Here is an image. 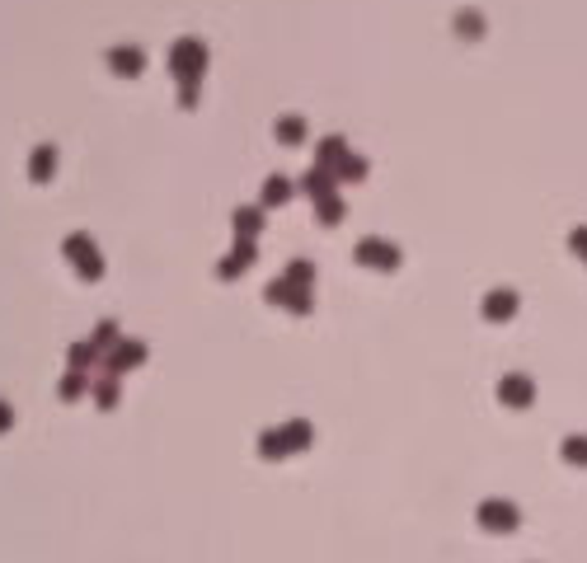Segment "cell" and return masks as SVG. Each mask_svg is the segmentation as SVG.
<instances>
[{
	"label": "cell",
	"instance_id": "obj_3",
	"mask_svg": "<svg viewBox=\"0 0 587 563\" xmlns=\"http://www.w3.org/2000/svg\"><path fill=\"white\" fill-rule=\"evenodd\" d=\"M5 428H10V408L0 404V432H5Z\"/></svg>",
	"mask_w": 587,
	"mask_h": 563
},
{
	"label": "cell",
	"instance_id": "obj_2",
	"mask_svg": "<svg viewBox=\"0 0 587 563\" xmlns=\"http://www.w3.org/2000/svg\"><path fill=\"white\" fill-rule=\"evenodd\" d=\"M132 66H141V56H132V52H118V71H132Z\"/></svg>",
	"mask_w": 587,
	"mask_h": 563
},
{
	"label": "cell",
	"instance_id": "obj_1",
	"mask_svg": "<svg viewBox=\"0 0 587 563\" xmlns=\"http://www.w3.org/2000/svg\"><path fill=\"white\" fill-rule=\"evenodd\" d=\"M34 174H38V179H47V174H52V169H47V165H52V150H38V160H34Z\"/></svg>",
	"mask_w": 587,
	"mask_h": 563
}]
</instances>
